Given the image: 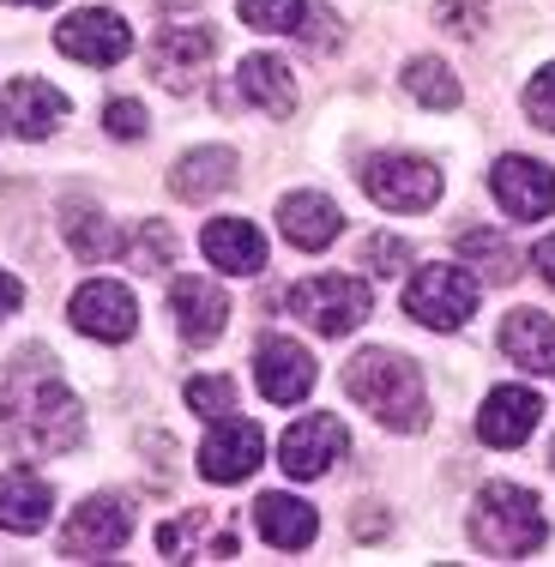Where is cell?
<instances>
[{"instance_id": "6da1fadb", "label": "cell", "mask_w": 555, "mask_h": 567, "mask_svg": "<svg viewBox=\"0 0 555 567\" xmlns=\"http://www.w3.org/2000/svg\"><path fill=\"white\" fill-rule=\"evenodd\" d=\"M85 441V411L66 393L55 357L43 344H24L0 362V447L19 458H55Z\"/></svg>"}, {"instance_id": "7a4b0ae2", "label": "cell", "mask_w": 555, "mask_h": 567, "mask_svg": "<svg viewBox=\"0 0 555 567\" xmlns=\"http://www.w3.org/2000/svg\"><path fill=\"white\" fill-rule=\"evenodd\" d=\"M345 393L362 404L392 435H423L429 429V386L423 369L399 350H357L345 369Z\"/></svg>"}, {"instance_id": "3957f363", "label": "cell", "mask_w": 555, "mask_h": 567, "mask_svg": "<svg viewBox=\"0 0 555 567\" xmlns=\"http://www.w3.org/2000/svg\"><path fill=\"white\" fill-rule=\"evenodd\" d=\"M471 544L483 556H501V561L537 556L549 544V513L520 483H483L477 502H471Z\"/></svg>"}, {"instance_id": "277c9868", "label": "cell", "mask_w": 555, "mask_h": 567, "mask_svg": "<svg viewBox=\"0 0 555 567\" xmlns=\"http://www.w3.org/2000/svg\"><path fill=\"white\" fill-rule=\"evenodd\" d=\"M284 308L302 327H315L320 339H345V332H357L369 320V284H357L350 272H315V278L290 284Z\"/></svg>"}, {"instance_id": "5b68a950", "label": "cell", "mask_w": 555, "mask_h": 567, "mask_svg": "<svg viewBox=\"0 0 555 567\" xmlns=\"http://www.w3.org/2000/svg\"><path fill=\"white\" fill-rule=\"evenodd\" d=\"M404 315L423 320L429 332H459L477 315V278L465 266H417L404 284Z\"/></svg>"}, {"instance_id": "8992f818", "label": "cell", "mask_w": 555, "mask_h": 567, "mask_svg": "<svg viewBox=\"0 0 555 567\" xmlns=\"http://www.w3.org/2000/svg\"><path fill=\"white\" fill-rule=\"evenodd\" d=\"M362 187L381 212H429L441 199V169L417 152H381L362 169Z\"/></svg>"}, {"instance_id": "52a82bcc", "label": "cell", "mask_w": 555, "mask_h": 567, "mask_svg": "<svg viewBox=\"0 0 555 567\" xmlns=\"http://www.w3.org/2000/svg\"><path fill=\"white\" fill-rule=\"evenodd\" d=\"M127 537H133L127 495H91V502L73 507V519L61 525V556L66 561H97V556H115Z\"/></svg>"}, {"instance_id": "ba28073f", "label": "cell", "mask_w": 555, "mask_h": 567, "mask_svg": "<svg viewBox=\"0 0 555 567\" xmlns=\"http://www.w3.org/2000/svg\"><path fill=\"white\" fill-rule=\"evenodd\" d=\"M345 453H350V429L338 423L332 411H308L302 423H290V429H284V441H278V465L290 471L296 483L327 477Z\"/></svg>"}, {"instance_id": "9c48e42d", "label": "cell", "mask_w": 555, "mask_h": 567, "mask_svg": "<svg viewBox=\"0 0 555 567\" xmlns=\"http://www.w3.org/2000/svg\"><path fill=\"white\" fill-rule=\"evenodd\" d=\"M266 458V435L248 416H212V435L199 441V477L206 483H248Z\"/></svg>"}, {"instance_id": "30bf717a", "label": "cell", "mask_w": 555, "mask_h": 567, "mask_svg": "<svg viewBox=\"0 0 555 567\" xmlns=\"http://www.w3.org/2000/svg\"><path fill=\"white\" fill-rule=\"evenodd\" d=\"M66 320H73L85 339H97V344H121V339H133V327H140V308H133L127 284L91 278V284H79V290H73Z\"/></svg>"}, {"instance_id": "8fae6325", "label": "cell", "mask_w": 555, "mask_h": 567, "mask_svg": "<svg viewBox=\"0 0 555 567\" xmlns=\"http://www.w3.org/2000/svg\"><path fill=\"white\" fill-rule=\"evenodd\" d=\"M55 49L66 61H85V66H115L133 55V31L121 12H103V7H85L73 19L55 24Z\"/></svg>"}, {"instance_id": "7c38bea8", "label": "cell", "mask_w": 555, "mask_h": 567, "mask_svg": "<svg viewBox=\"0 0 555 567\" xmlns=\"http://www.w3.org/2000/svg\"><path fill=\"white\" fill-rule=\"evenodd\" d=\"M490 194L501 199V212H507L513 224H537L555 212V175H549V164H537V157H501L490 169Z\"/></svg>"}, {"instance_id": "4fadbf2b", "label": "cell", "mask_w": 555, "mask_h": 567, "mask_svg": "<svg viewBox=\"0 0 555 567\" xmlns=\"http://www.w3.org/2000/svg\"><path fill=\"white\" fill-rule=\"evenodd\" d=\"M212 55H218L212 24H164L157 43H152V73H157V85H169V91H194L199 73L212 66Z\"/></svg>"}, {"instance_id": "5bb4252c", "label": "cell", "mask_w": 555, "mask_h": 567, "mask_svg": "<svg viewBox=\"0 0 555 567\" xmlns=\"http://www.w3.org/2000/svg\"><path fill=\"white\" fill-rule=\"evenodd\" d=\"M315 357H308V344L296 339H260L254 350V381H260V393L273 404H296L315 393Z\"/></svg>"}, {"instance_id": "9a60e30c", "label": "cell", "mask_w": 555, "mask_h": 567, "mask_svg": "<svg viewBox=\"0 0 555 567\" xmlns=\"http://www.w3.org/2000/svg\"><path fill=\"white\" fill-rule=\"evenodd\" d=\"M537 423H544V399L532 386H495L477 411V441L483 447H525Z\"/></svg>"}, {"instance_id": "2e32d148", "label": "cell", "mask_w": 555, "mask_h": 567, "mask_svg": "<svg viewBox=\"0 0 555 567\" xmlns=\"http://www.w3.org/2000/svg\"><path fill=\"white\" fill-rule=\"evenodd\" d=\"M169 308H175V327H182L187 344H212V339H224V327H229V296L199 272L169 284Z\"/></svg>"}, {"instance_id": "e0dca14e", "label": "cell", "mask_w": 555, "mask_h": 567, "mask_svg": "<svg viewBox=\"0 0 555 567\" xmlns=\"http://www.w3.org/2000/svg\"><path fill=\"white\" fill-rule=\"evenodd\" d=\"M278 229H284V241H290V248L320 254V248H332V241L345 236V212H338L327 194L302 187V194H284L278 199Z\"/></svg>"}, {"instance_id": "ac0fdd59", "label": "cell", "mask_w": 555, "mask_h": 567, "mask_svg": "<svg viewBox=\"0 0 555 567\" xmlns=\"http://www.w3.org/2000/svg\"><path fill=\"white\" fill-rule=\"evenodd\" d=\"M0 121H7L19 140H49V133L66 121V97L49 85V79L24 73V79H12L7 97H0Z\"/></svg>"}, {"instance_id": "d6986e66", "label": "cell", "mask_w": 555, "mask_h": 567, "mask_svg": "<svg viewBox=\"0 0 555 567\" xmlns=\"http://www.w3.org/2000/svg\"><path fill=\"white\" fill-rule=\"evenodd\" d=\"M199 248H206V260L229 278L266 272V236L248 218H212L206 229H199Z\"/></svg>"}, {"instance_id": "ffe728a7", "label": "cell", "mask_w": 555, "mask_h": 567, "mask_svg": "<svg viewBox=\"0 0 555 567\" xmlns=\"http://www.w3.org/2000/svg\"><path fill=\"white\" fill-rule=\"evenodd\" d=\"M49 513H55V489H49L31 465H12L7 477H0V532L31 537L49 525Z\"/></svg>"}, {"instance_id": "44dd1931", "label": "cell", "mask_w": 555, "mask_h": 567, "mask_svg": "<svg viewBox=\"0 0 555 567\" xmlns=\"http://www.w3.org/2000/svg\"><path fill=\"white\" fill-rule=\"evenodd\" d=\"M229 187H236V152L229 145H199V152H187L169 169V194L187 199V206H199L212 194H229Z\"/></svg>"}, {"instance_id": "7402d4cb", "label": "cell", "mask_w": 555, "mask_h": 567, "mask_svg": "<svg viewBox=\"0 0 555 567\" xmlns=\"http://www.w3.org/2000/svg\"><path fill=\"white\" fill-rule=\"evenodd\" d=\"M501 350L520 362L525 374H555V320L537 308H513L501 320Z\"/></svg>"}, {"instance_id": "603a6c76", "label": "cell", "mask_w": 555, "mask_h": 567, "mask_svg": "<svg viewBox=\"0 0 555 567\" xmlns=\"http://www.w3.org/2000/svg\"><path fill=\"white\" fill-rule=\"evenodd\" d=\"M236 85H241V97H248L260 115H273V121L296 115V73L278 55H248L236 66Z\"/></svg>"}, {"instance_id": "cb8c5ba5", "label": "cell", "mask_w": 555, "mask_h": 567, "mask_svg": "<svg viewBox=\"0 0 555 567\" xmlns=\"http://www.w3.org/2000/svg\"><path fill=\"white\" fill-rule=\"evenodd\" d=\"M254 532L273 549H308L320 532V519H315V507L296 502V495H260V502H254Z\"/></svg>"}, {"instance_id": "d4e9b609", "label": "cell", "mask_w": 555, "mask_h": 567, "mask_svg": "<svg viewBox=\"0 0 555 567\" xmlns=\"http://www.w3.org/2000/svg\"><path fill=\"white\" fill-rule=\"evenodd\" d=\"M61 236H66V248H73L85 266H97V260H110V254H121L115 224L103 218V206H91V199H66V206H61Z\"/></svg>"}, {"instance_id": "484cf974", "label": "cell", "mask_w": 555, "mask_h": 567, "mask_svg": "<svg viewBox=\"0 0 555 567\" xmlns=\"http://www.w3.org/2000/svg\"><path fill=\"white\" fill-rule=\"evenodd\" d=\"M459 260L477 266V272L490 278V284H513V278H520V254L501 241V229H483V224L459 236Z\"/></svg>"}, {"instance_id": "4316f807", "label": "cell", "mask_w": 555, "mask_h": 567, "mask_svg": "<svg viewBox=\"0 0 555 567\" xmlns=\"http://www.w3.org/2000/svg\"><path fill=\"white\" fill-rule=\"evenodd\" d=\"M404 97H417L423 110H459V79H453V66L435 61V55H417L411 66H404Z\"/></svg>"}, {"instance_id": "83f0119b", "label": "cell", "mask_w": 555, "mask_h": 567, "mask_svg": "<svg viewBox=\"0 0 555 567\" xmlns=\"http://www.w3.org/2000/svg\"><path fill=\"white\" fill-rule=\"evenodd\" d=\"M121 254H127V266H133V272H145V278L169 272V266H175V236H169V224L145 218L127 241H121Z\"/></svg>"}, {"instance_id": "f1b7e54d", "label": "cell", "mask_w": 555, "mask_h": 567, "mask_svg": "<svg viewBox=\"0 0 555 567\" xmlns=\"http://www.w3.org/2000/svg\"><path fill=\"white\" fill-rule=\"evenodd\" d=\"M236 7H241V19H248L254 31H284V37H296L308 0H236Z\"/></svg>"}, {"instance_id": "f546056e", "label": "cell", "mask_w": 555, "mask_h": 567, "mask_svg": "<svg viewBox=\"0 0 555 567\" xmlns=\"http://www.w3.org/2000/svg\"><path fill=\"white\" fill-rule=\"evenodd\" d=\"M187 404H194L199 416H229L236 411V381H229V374H194V381H187Z\"/></svg>"}, {"instance_id": "4dcf8cb0", "label": "cell", "mask_w": 555, "mask_h": 567, "mask_svg": "<svg viewBox=\"0 0 555 567\" xmlns=\"http://www.w3.org/2000/svg\"><path fill=\"white\" fill-rule=\"evenodd\" d=\"M296 43L315 49V55H332V49L345 43V24H338V12L308 7V12H302V24H296Z\"/></svg>"}, {"instance_id": "1f68e13d", "label": "cell", "mask_w": 555, "mask_h": 567, "mask_svg": "<svg viewBox=\"0 0 555 567\" xmlns=\"http://www.w3.org/2000/svg\"><path fill=\"white\" fill-rule=\"evenodd\" d=\"M362 266H369L374 278H399L404 266H411V241L404 236H369L362 241Z\"/></svg>"}, {"instance_id": "d6a6232c", "label": "cell", "mask_w": 555, "mask_h": 567, "mask_svg": "<svg viewBox=\"0 0 555 567\" xmlns=\"http://www.w3.org/2000/svg\"><path fill=\"white\" fill-rule=\"evenodd\" d=\"M435 24L459 37H477L490 24V0H435Z\"/></svg>"}, {"instance_id": "836d02e7", "label": "cell", "mask_w": 555, "mask_h": 567, "mask_svg": "<svg viewBox=\"0 0 555 567\" xmlns=\"http://www.w3.org/2000/svg\"><path fill=\"white\" fill-rule=\"evenodd\" d=\"M525 115H532L544 133H555V61L532 79V85H525Z\"/></svg>"}, {"instance_id": "e575fe53", "label": "cell", "mask_w": 555, "mask_h": 567, "mask_svg": "<svg viewBox=\"0 0 555 567\" xmlns=\"http://www.w3.org/2000/svg\"><path fill=\"white\" fill-rule=\"evenodd\" d=\"M103 127L115 140H145V110L133 97H115V103H103Z\"/></svg>"}, {"instance_id": "d590c367", "label": "cell", "mask_w": 555, "mask_h": 567, "mask_svg": "<svg viewBox=\"0 0 555 567\" xmlns=\"http://www.w3.org/2000/svg\"><path fill=\"white\" fill-rule=\"evenodd\" d=\"M19 302H24V284L0 272V320H7V315H19Z\"/></svg>"}, {"instance_id": "8d00e7d4", "label": "cell", "mask_w": 555, "mask_h": 567, "mask_svg": "<svg viewBox=\"0 0 555 567\" xmlns=\"http://www.w3.org/2000/svg\"><path fill=\"white\" fill-rule=\"evenodd\" d=\"M532 260H537V272H544V284H555V236H549V241H537Z\"/></svg>"}, {"instance_id": "74e56055", "label": "cell", "mask_w": 555, "mask_h": 567, "mask_svg": "<svg viewBox=\"0 0 555 567\" xmlns=\"http://www.w3.org/2000/svg\"><path fill=\"white\" fill-rule=\"evenodd\" d=\"M12 7H55V0H12Z\"/></svg>"}]
</instances>
